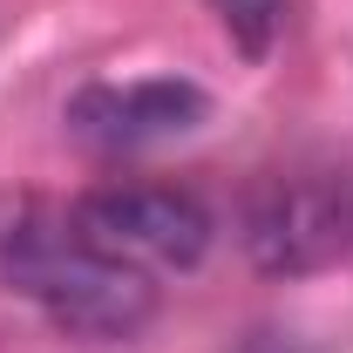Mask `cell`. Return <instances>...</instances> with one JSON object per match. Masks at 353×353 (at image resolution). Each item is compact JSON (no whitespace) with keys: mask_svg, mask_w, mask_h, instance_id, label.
Here are the masks:
<instances>
[{"mask_svg":"<svg viewBox=\"0 0 353 353\" xmlns=\"http://www.w3.org/2000/svg\"><path fill=\"white\" fill-rule=\"evenodd\" d=\"M68 224L88 252L130 272H190L211 252V211L170 183H102L68 204Z\"/></svg>","mask_w":353,"mask_h":353,"instance_id":"obj_3","label":"cell"},{"mask_svg":"<svg viewBox=\"0 0 353 353\" xmlns=\"http://www.w3.org/2000/svg\"><path fill=\"white\" fill-rule=\"evenodd\" d=\"M245 252L272 279L353 259V163H292L245 197Z\"/></svg>","mask_w":353,"mask_h":353,"instance_id":"obj_2","label":"cell"},{"mask_svg":"<svg viewBox=\"0 0 353 353\" xmlns=\"http://www.w3.org/2000/svg\"><path fill=\"white\" fill-rule=\"evenodd\" d=\"M204 109H211L204 88L176 82V75H157V82H88L68 102V136L102 150V157H130V150H150V143H170V136L197 130Z\"/></svg>","mask_w":353,"mask_h":353,"instance_id":"obj_4","label":"cell"},{"mask_svg":"<svg viewBox=\"0 0 353 353\" xmlns=\"http://www.w3.org/2000/svg\"><path fill=\"white\" fill-rule=\"evenodd\" d=\"M0 285L34 299L61 333H88V340H130L157 312L150 272L88 252L68 211H54L41 197L0 204Z\"/></svg>","mask_w":353,"mask_h":353,"instance_id":"obj_1","label":"cell"},{"mask_svg":"<svg viewBox=\"0 0 353 353\" xmlns=\"http://www.w3.org/2000/svg\"><path fill=\"white\" fill-rule=\"evenodd\" d=\"M211 14L224 21V34L245 61H265L272 41L285 34V0H211Z\"/></svg>","mask_w":353,"mask_h":353,"instance_id":"obj_5","label":"cell"}]
</instances>
